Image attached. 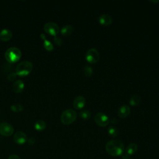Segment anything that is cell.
<instances>
[{"instance_id": "cell-17", "label": "cell", "mask_w": 159, "mask_h": 159, "mask_svg": "<svg viewBox=\"0 0 159 159\" xmlns=\"http://www.w3.org/2000/svg\"><path fill=\"white\" fill-rule=\"evenodd\" d=\"M73 32V27L70 25H66L63 27L60 30V32L63 36H68L71 35Z\"/></svg>"}, {"instance_id": "cell-15", "label": "cell", "mask_w": 159, "mask_h": 159, "mask_svg": "<svg viewBox=\"0 0 159 159\" xmlns=\"http://www.w3.org/2000/svg\"><path fill=\"white\" fill-rule=\"evenodd\" d=\"M34 128L36 130L42 132L46 128V123L42 119H39L34 123Z\"/></svg>"}, {"instance_id": "cell-14", "label": "cell", "mask_w": 159, "mask_h": 159, "mask_svg": "<svg viewBox=\"0 0 159 159\" xmlns=\"http://www.w3.org/2000/svg\"><path fill=\"white\" fill-rule=\"evenodd\" d=\"M12 88H13V91L16 93H20L23 91L24 88V83L20 80H16L13 84Z\"/></svg>"}, {"instance_id": "cell-7", "label": "cell", "mask_w": 159, "mask_h": 159, "mask_svg": "<svg viewBox=\"0 0 159 159\" xmlns=\"http://www.w3.org/2000/svg\"><path fill=\"white\" fill-rule=\"evenodd\" d=\"M94 122L99 127H106L109 122V119L103 112H98L94 116Z\"/></svg>"}, {"instance_id": "cell-27", "label": "cell", "mask_w": 159, "mask_h": 159, "mask_svg": "<svg viewBox=\"0 0 159 159\" xmlns=\"http://www.w3.org/2000/svg\"><path fill=\"white\" fill-rule=\"evenodd\" d=\"M7 159H20V158L18 155H15V154H12V155H9Z\"/></svg>"}, {"instance_id": "cell-23", "label": "cell", "mask_w": 159, "mask_h": 159, "mask_svg": "<svg viewBox=\"0 0 159 159\" xmlns=\"http://www.w3.org/2000/svg\"><path fill=\"white\" fill-rule=\"evenodd\" d=\"M43 47L48 52H51L53 50V45L49 40L45 39L43 40Z\"/></svg>"}, {"instance_id": "cell-10", "label": "cell", "mask_w": 159, "mask_h": 159, "mask_svg": "<svg viewBox=\"0 0 159 159\" xmlns=\"http://www.w3.org/2000/svg\"><path fill=\"white\" fill-rule=\"evenodd\" d=\"M86 104V99L84 97L82 96H76L73 102V107L75 109L80 110L83 109Z\"/></svg>"}, {"instance_id": "cell-29", "label": "cell", "mask_w": 159, "mask_h": 159, "mask_svg": "<svg viewBox=\"0 0 159 159\" xmlns=\"http://www.w3.org/2000/svg\"><path fill=\"white\" fill-rule=\"evenodd\" d=\"M40 37L42 39V40H44L45 39H46V38H45V35L43 34H40Z\"/></svg>"}, {"instance_id": "cell-28", "label": "cell", "mask_w": 159, "mask_h": 159, "mask_svg": "<svg viewBox=\"0 0 159 159\" xmlns=\"http://www.w3.org/2000/svg\"><path fill=\"white\" fill-rule=\"evenodd\" d=\"M122 159H130V157L127 153H123L122 155Z\"/></svg>"}, {"instance_id": "cell-5", "label": "cell", "mask_w": 159, "mask_h": 159, "mask_svg": "<svg viewBox=\"0 0 159 159\" xmlns=\"http://www.w3.org/2000/svg\"><path fill=\"white\" fill-rule=\"evenodd\" d=\"M99 52L94 48H89L86 53V60L88 63L91 64L97 63L99 60Z\"/></svg>"}, {"instance_id": "cell-4", "label": "cell", "mask_w": 159, "mask_h": 159, "mask_svg": "<svg viewBox=\"0 0 159 159\" xmlns=\"http://www.w3.org/2000/svg\"><path fill=\"white\" fill-rule=\"evenodd\" d=\"M76 112L71 109H68L64 111L61 114L60 120L64 125H70L76 120Z\"/></svg>"}, {"instance_id": "cell-3", "label": "cell", "mask_w": 159, "mask_h": 159, "mask_svg": "<svg viewBox=\"0 0 159 159\" xmlns=\"http://www.w3.org/2000/svg\"><path fill=\"white\" fill-rule=\"evenodd\" d=\"M33 69L32 62L25 60L20 62L16 68V73L20 76H26L29 75Z\"/></svg>"}, {"instance_id": "cell-30", "label": "cell", "mask_w": 159, "mask_h": 159, "mask_svg": "<svg viewBox=\"0 0 159 159\" xmlns=\"http://www.w3.org/2000/svg\"><path fill=\"white\" fill-rule=\"evenodd\" d=\"M150 2H159V1H150Z\"/></svg>"}, {"instance_id": "cell-12", "label": "cell", "mask_w": 159, "mask_h": 159, "mask_svg": "<svg viewBox=\"0 0 159 159\" xmlns=\"http://www.w3.org/2000/svg\"><path fill=\"white\" fill-rule=\"evenodd\" d=\"M99 22L102 25L109 26L112 23V19L109 15L106 14H103L99 16Z\"/></svg>"}, {"instance_id": "cell-16", "label": "cell", "mask_w": 159, "mask_h": 159, "mask_svg": "<svg viewBox=\"0 0 159 159\" xmlns=\"http://www.w3.org/2000/svg\"><path fill=\"white\" fill-rule=\"evenodd\" d=\"M138 150V145L135 143H129L126 148V153L129 155L134 154Z\"/></svg>"}, {"instance_id": "cell-22", "label": "cell", "mask_w": 159, "mask_h": 159, "mask_svg": "<svg viewBox=\"0 0 159 159\" xmlns=\"http://www.w3.org/2000/svg\"><path fill=\"white\" fill-rule=\"evenodd\" d=\"M83 73L87 77L91 76L93 73V70L92 67H91L89 65H85L83 68Z\"/></svg>"}, {"instance_id": "cell-9", "label": "cell", "mask_w": 159, "mask_h": 159, "mask_svg": "<svg viewBox=\"0 0 159 159\" xmlns=\"http://www.w3.org/2000/svg\"><path fill=\"white\" fill-rule=\"evenodd\" d=\"M13 140L15 143L22 145L27 141V137L24 132L22 131H17L14 134Z\"/></svg>"}, {"instance_id": "cell-6", "label": "cell", "mask_w": 159, "mask_h": 159, "mask_svg": "<svg viewBox=\"0 0 159 159\" xmlns=\"http://www.w3.org/2000/svg\"><path fill=\"white\" fill-rule=\"evenodd\" d=\"M43 30L47 34L55 37L58 34L60 28L57 24L53 22H48L44 25Z\"/></svg>"}, {"instance_id": "cell-19", "label": "cell", "mask_w": 159, "mask_h": 159, "mask_svg": "<svg viewBox=\"0 0 159 159\" xmlns=\"http://www.w3.org/2000/svg\"><path fill=\"white\" fill-rule=\"evenodd\" d=\"M107 133L111 137H116L118 135L119 131H118V129L116 127H115L114 126H111V127H109L108 128Z\"/></svg>"}, {"instance_id": "cell-8", "label": "cell", "mask_w": 159, "mask_h": 159, "mask_svg": "<svg viewBox=\"0 0 159 159\" xmlns=\"http://www.w3.org/2000/svg\"><path fill=\"white\" fill-rule=\"evenodd\" d=\"M13 126L8 122H2L0 124V134L2 136L9 137L14 133Z\"/></svg>"}, {"instance_id": "cell-13", "label": "cell", "mask_w": 159, "mask_h": 159, "mask_svg": "<svg viewBox=\"0 0 159 159\" xmlns=\"http://www.w3.org/2000/svg\"><path fill=\"white\" fill-rule=\"evenodd\" d=\"M12 37V32L7 29H4L0 31V40L3 42L9 41Z\"/></svg>"}, {"instance_id": "cell-2", "label": "cell", "mask_w": 159, "mask_h": 159, "mask_svg": "<svg viewBox=\"0 0 159 159\" xmlns=\"http://www.w3.org/2000/svg\"><path fill=\"white\" fill-rule=\"evenodd\" d=\"M22 56L20 50L17 47H12L7 48L4 53V57L7 61L11 63L18 61Z\"/></svg>"}, {"instance_id": "cell-26", "label": "cell", "mask_w": 159, "mask_h": 159, "mask_svg": "<svg viewBox=\"0 0 159 159\" xmlns=\"http://www.w3.org/2000/svg\"><path fill=\"white\" fill-rule=\"evenodd\" d=\"M27 142L29 145H33L35 142V139L34 137H30L29 139H27Z\"/></svg>"}, {"instance_id": "cell-25", "label": "cell", "mask_w": 159, "mask_h": 159, "mask_svg": "<svg viewBox=\"0 0 159 159\" xmlns=\"http://www.w3.org/2000/svg\"><path fill=\"white\" fill-rule=\"evenodd\" d=\"M54 42L55 43L58 45V46H60L61 44H62V40L61 39L60 37H57V36H55L54 37Z\"/></svg>"}, {"instance_id": "cell-21", "label": "cell", "mask_w": 159, "mask_h": 159, "mask_svg": "<svg viewBox=\"0 0 159 159\" xmlns=\"http://www.w3.org/2000/svg\"><path fill=\"white\" fill-rule=\"evenodd\" d=\"M10 108L11 111L14 112H19L24 109V106L21 104H16L12 105Z\"/></svg>"}, {"instance_id": "cell-20", "label": "cell", "mask_w": 159, "mask_h": 159, "mask_svg": "<svg viewBox=\"0 0 159 159\" xmlns=\"http://www.w3.org/2000/svg\"><path fill=\"white\" fill-rule=\"evenodd\" d=\"M79 116L81 119L86 120H88L91 117V113L88 110H83L79 113Z\"/></svg>"}, {"instance_id": "cell-11", "label": "cell", "mask_w": 159, "mask_h": 159, "mask_svg": "<svg viewBox=\"0 0 159 159\" xmlns=\"http://www.w3.org/2000/svg\"><path fill=\"white\" fill-rule=\"evenodd\" d=\"M130 109L127 105L121 106L117 110V116L120 118H125L129 116Z\"/></svg>"}, {"instance_id": "cell-24", "label": "cell", "mask_w": 159, "mask_h": 159, "mask_svg": "<svg viewBox=\"0 0 159 159\" xmlns=\"http://www.w3.org/2000/svg\"><path fill=\"white\" fill-rule=\"evenodd\" d=\"M17 78V74L15 72H12L7 75V80L9 81H14Z\"/></svg>"}, {"instance_id": "cell-18", "label": "cell", "mask_w": 159, "mask_h": 159, "mask_svg": "<svg viewBox=\"0 0 159 159\" xmlns=\"http://www.w3.org/2000/svg\"><path fill=\"white\" fill-rule=\"evenodd\" d=\"M140 99L141 98L139 95L137 94L133 95L129 100V104L132 106H136L139 105V103L140 102Z\"/></svg>"}, {"instance_id": "cell-1", "label": "cell", "mask_w": 159, "mask_h": 159, "mask_svg": "<svg viewBox=\"0 0 159 159\" xmlns=\"http://www.w3.org/2000/svg\"><path fill=\"white\" fill-rule=\"evenodd\" d=\"M106 152L112 157H118L123 154L124 144L119 140H111L106 144Z\"/></svg>"}]
</instances>
